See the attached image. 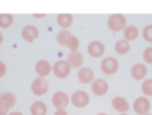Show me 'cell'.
Here are the masks:
<instances>
[{
    "label": "cell",
    "mask_w": 152,
    "mask_h": 115,
    "mask_svg": "<svg viewBox=\"0 0 152 115\" xmlns=\"http://www.w3.org/2000/svg\"><path fill=\"white\" fill-rule=\"evenodd\" d=\"M121 115H127V114H121Z\"/></svg>",
    "instance_id": "obj_34"
},
{
    "label": "cell",
    "mask_w": 152,
    "mask_h": 115,
    "mask_svg": "<svg viewBox=\"0 0 152 115\" xmlns=\"http://www.w3.org/2000/svg\"><path fill=\"white\" fill-rule=\"evenodd\" d=\"M77 78H78V81L83 83V84H92V83L95 81V72H93V69H90V68L81 66V68L78 69V72H77Z\"/></svg>",
    "instance_id": "obj_8"
},
{
    "label": "cell",
    "mask_w": 152,
    "mask_h": 115,
    "mask_svg": "<svg viewBox=\"0 0 152 115\" xmlns=\"http://www.w3.org/2000/svg\"><path fill=\"white\" fill-rule=\"evenodd\" d=\"M115 52L118 55H126L130 52V41L127 40H118L115 43Z\"/></svg>",
    "instance_id": "obj_19"
},
{
    "label": "cell",
    "mask_w": 152,
    "mask_h": 115,
    "mask_svg": "<svg viewBox=\"0 0 152 115\" xmlns=\"http://www.w3.org/2000/svg\"><path fill=\"white\" fill-rule=\"evenodd\" d=\"M146 115H151V114H146Z\"/></svg>",
    "instance_id": "obj_35"
},
{
    "label": "cell",
    "mask_w": 152,
    "mask_h": 115,
    "mask_svg": "<svg viewBox=\"0 0 152 115\" xmlns=\"http://www.w3.org/2000/svg\"><path fill=\"white\" fill-rule=\"evenodd\" d=\"M48 89H49V83H48L46 78L39 77V78H36V80L31 83V92H33L36 96H43V95L48 92Z\"/></svg>",
    "instance_id": "obj_5"
},
{
    "label": "cell",
    "mask_w": 152,
    "mask_h": 115,
    "mask_svg": "<svg viewBox=\"0 0 152 115\" xmlns=\"http://www.w3.org/2000/svg\"><path fill=\"white\" fill-rule=\"evenodd\" d=\"M143 59H145L146 63H152V46L146 47L143 50Z\"/></svg>",
    "instance_id": "obj_26"
},
{
    "label": "cell",
    "mask_w": 152,
    "mask_h": 115,
    "mask_svg": "<svg viewBox=\"0 0 152 115\" xmlns=\"http://www.w3.org/2000/svg\"><path fill=\"white\" fill-rule=\"evenodd\" d=\"M34 16H36V18H45V15H43V13H39V15H37V13H34Z\"/></svg>",
    "instance_id": "obj_31"
},
{
    "label": "cell",
    "mask_w": 152,
    "mask_h": 115,
    "mask_svg": "<svg viewBox=\"0 0 152 115\" xmlns=\"http://www.w3.org/2000/svg\"><path fill=\"white\" fill-rule=\"evenodd\" d=\"M71 102V98L65 93V92H56L52 96V103L56 109H65Z\"/></svg>",
    "instance_id": "obj_3"
},
{
    "label": "cell",
    "mask_w": 152,
    "mask_h": 115,
    "mask_svg": "<svg viewBox=\"0 0 152 115\" xmlns=\"http://www.w3.org/2000/svg\"><path fill=\"white\" fill-rule=\"evenodd\" d=\"M13 24V16L10 13H0V27L1 28H9Z\"/></svg>",
    "instance_id": "obj_22"
},
{
    "label": "cell",
    "mask_w": 152,
    "mask_h": 115,
    "mask_svg": "<svg viewBox=\"0 0 152 115\" xmlns=\"http://www.w3.org/2000/svg\"><path fill=\"white\" fill-rule=\"evenodd\" d=\"M87 53L92 58H101L105 53V46L102 44L101 41H92L87 46Z\"/></svg>",
    "instance_id": "obj_11"
},
{
    "label": "cell",
    "mask_w": 152,
    "mask_h": 115,
    "mask_svg": "<svg viewBox=\"0 0 152 115\" xmlns=\"http://www.w3.org/2000/svg\"><path fill=\"white\" fill-rule=\"evenodd\" d=\"M0 99L9 106V108H13L16 105V96L12 93V92H4L0 95Z\"/></svg>",
    "instance_id": "obj_20"
},
{
    "label": "cell",
    "mask_w": 152,
    "mask_h": 115,
    "mask_svg": "<svg viewBox=\"0 0 152 115\" xmlns=\"http://www.w3.org/2000/svg\"><path fill=\"white\" fill-rule=\"evenodd\" d=\"M92 92H93L96 96L106 95V93H108V83H106L105 80H101V78L95 80V81L92 83Z\"/></svg>",
    "instance_id": "obj_13"
},
{
    "label": "cell",
    "mask_w": 152,
    "mask_h": 115,
    "mask_svg": "<svg viewBox=\"0 0 152 115\" xmlns=\"http://www.w3.org/2000/svg\"><path fill=\"white\" fill-rule=\"evenodd\" d=\"M39 37V30L34 25H25L22 30V39L28 43H33L36 39Z\"/></svg>",
    "instance_id": "obj_10"
},
{
    "label": "cell",
    "mask_w": 152,
    "mask_h": 115,
    "mask_svg": "<svg viewBox=\"0 0 152 115\" xmlns=\"http://www.w3.org/2000/svg\"><path fill=\"white\" fill-rule=\"evenodd\" d=\"M71 102H72V105L77 106V108H86V106L89 105V102H90V98H89V95H87L86 92L77 90V92L72 93Z\"/></svg>",
    "instance_id": "obj_4"
},
{
    "label": "cell",
    "mask_w": 152,
    "mask_h": 115,
    "mask_svg": "<svg viewBox=\"0 0 152 115\" xmlns=\"http://www.w3.org/2000/svg\"><path fill=\"white\" fill-rule=\"evenodd\" d=\"M31 115H46L48 114V106L43 102H34L30 108Z\"/></svg>",
    "instance_id": "obj_17"
},
{
    "label": "cell",
    "mask_w": 152,
    "mask_h": 115,
    "mask_svg": "<svg viewBox=\"0 0 152 115\" xmlns=\"http://www.w3.org/2000/svg\"><path fill=\"white\" fill-rule=\"evenodd\" d=\"M7 115H22L21 112H16V111H12V112H9Z\"/></svg>",
    "instance_id": "obj_30"
},
{
    "label": "cell",
    "mask_w": 152,
    "mask_h": 115,
    "mask_svg": "<svg viewBox=\"0 0 152 115\" xmlns=\"http://www.w3.org/2000/svg\"><path fill=\"white\" fill-rule=\"evenodd\" d=\"M149 109H151V102L148 100V98H137L133 103V111L139 115H146L149 114Z\"/></svg>",
    "instance_id": "obj_6"
},
{
    "label": "cell",
    "mask_w": 152,
    "mask_h": 115,
    "mask_svg": "<svg viewBox=\"0 0 152 115\" xmlns=\"http://www.w3.org/2000/svg\"><path fill=\"white\" fill-rule=\"evenodd\" d=\"M66 47L69 49V52H78V47H80V40L75 37V36H71Z\"/></svg>",
    "instance_id": "obj_23"
},
{
    "label": "cell",
    "mask_w": 152,
    "mask_h": 115,
    "mask_svg": "<svg viewBox=\"0 0 152 115\" xmlns=\"http://www.w3.org/2000/svg\"><path fill=\"white\" fill-rule=\"evenodd\" d=\"M98 115H106V114H98Z\"/></svg>",
    "instance_id": "obj_33"
},
{
    "label": "cell",
    "mask_w": 152,
    "mask_h": 115,
    "mask_svg": "<svg viewBox=\"0 0 152 115\" xmlns=\"http://www.w3.org/2000/svg\"><path fill=\"white\" fill-rule=\"evenodd\" d=\"M36 72H37L39 77L45 78L46 75H49L52 72V65L46 59H42V60H39V62L36 63Z\"/></svg>",
    "instance_id": "obj_12"
},
{
    "label": "cell",
    "mask_w": 152,
    "mask_h": 115,
    "mask_svg": "<svg viewBox=\"0 0 152 115\" xmlns=\"http://www.w3.org/2000/svg\"><path fill=\"white\" fill-rule=\"evenodd\" d=\"M4 74H6V65H4V63L0 60V78H1Z\"/></svg>",
    "instance_id": "obj_28"
},
{
    "label": "cell",
    "mask_w": 152,
    "mask_h": 115,
    "mask_svg": "<svg viewBox=\"0 0 152 115\" xmlns=\"http://www.w3.org/2000/svg\"><path fill=\"white\" fill-rule=\"evenodd\" d=\"M71 36H72V34H71L68 30H64V31H61V33L56 36V41H58L61 46H65V47H66V44H68Z\"/></svg>",
    "instance_id": "obj_21"
},
{
    "label": "cell",
    "mask_w": 152,
    "mask_h": 115,
    "mask_svg": "<svg viewBox=\"0 0 152 115\" xmlns=\"http://www.w3.org/2000/svg\"><path fill=\"white\" fill-rule=\"evenodd\" d=\"M142 92L145 96H152V80H145L142 84Z\"/></svg>",
    "instance_id": "obj_24"
},
{
    "label": "cell",
    "mask_w": 152,
    "mask_h": 115,
    "mask_svg": "<svg viewBox=\"0 0 152 115\" xmlns=\"http://www.w3.org/2000/svg\"><path fill=\"white\" fill-rule=\"evenodd\" d=\"M56 21H58V24H59L62 28H68V27L72 25L74 18H72V15H69V13H61V15H58Z\"/></svg>",
    "instance_id": "obj_16"
},
{
    "label": "cell",
    "mask_w": 152,
    "mask_h": 115,
    "mask_svg": "<svg viewBox=\"0 0 152 115\" xmlns=\"http://www.w3.org/2000/svg\"><path fill=\"white\" fill-rule=\"evenodd\" d=\"M1 41H3V36H1V33H0V44H1Z\"/></svg>",
    "instance_id": "obj_32"
},
{
    "label": "cell",
    "mask_w": 152,
    "mask_h": 115,
    "mask_svg": "<svg viewBox=\"0 0 152 115\" xmlns=\"http://www.w3.org/2000/svg\"><path fill=\"white\" fill-rule=\"evenodd\" d=\"M101 69L102 72L111 75V74H115L118 71V60L115 58H105L101 62Z\"/></svg>",
    "instance_id": "obj_7"
},
{
    "label": "cell",
    "mask_w": 152,
    "mask_h": 115,
    "mask_svg": "<svg viewBox=\"0 0 152 115\" xmlns=\"http://www.w3.org/2000/svg\"><path fill=\"white\" fill-rule=\"evenodd\" d=\"M66 60L71 65V68H81L83 62H84V58L80 52H69V55L66 56Z\"/></svg>",
    "instance_id": "obj_15"
},
{
    "label": "cell",
    "mask_w": 152,
    "mask_h": 115,
    "mask_svg": "<svg viewBox=\"0 0 152 115\" xmlns=\"http://www.w3.org/2000/svg\"><path fill=\"white\" fill-rule=\"evenodd\" d=\"M52 72L58 77V78H66L71 72V65L68 63V60H56L52 66Z\"/></svg>",
    "instance_id": "obj_2"
},
{
    "label": "cell",
    "mask_w": 152,
    "mask_h": 115,
    "mask_svg": "<svg viewBox=\"0 0 152 115\" xmlns=\"http://www.w3.org/2000/svg\"><path fill=\"white\" fill-rule=\"evenodd\" d=\"M127 27V19L124 15L121 13H112L109 18H108V28L114 33H118V31H124Z\"/></svg>",
    "instance_id": "obj_1"
},
{
    "label": "cell",
    "mask_w": 152,
    "mask_h": 115,
    "mask_svg": "<svg viewBox=\"0 0 152 115\" xmlns=\"http://www.w3.org/2000/svg\"><path fill=\"white\" fill-rule=\"evenodd\" d=\"M111 103H112V108H114L117 112H120V114H126V112L130 109V105H129V102H127L124 98H121V96H117V98H114Z\"/></svg>",
    "instance_id": "obj_9"
},
{
    "label": "cell",
    "mask_w": 152,
    "mask_h": 115,
    "mask_svg": "<svg viewBox=\"0 0 152 115\" xmlns=\"http://www.w3.org/2000/svg\"><path fill=\"white\" fill-rule=\"evenodd\" d=\"M55 115H68V114H66V111H65V109H56Z\"/></svg>",
    "instance_id": "obj_29"
},
{
    "label": "cell",
    "mask_w": 152,
    "mask_h": 115,
    "mask_svg": "<svg viewBox=\"0 0 152 115\" xmlns=\"http://www.w3.org/2000/svg\"><path fill=\"white\" fill-rule=\"evenodd\" d=\"M142 36H143V39H145L148 43H152V24L146 25V27L143 28V33H142Z\"/></svg>",
    "instance_id": "obj_25"
},
{
    "label": "cell",
    "mask_w": 152,
    "mask_h": 115,
    "mask_svg": "<svg viewBox=\"0 0 152 115\" xmlns=\"http://www.w3.org/2000/svg\"><path fill=\"white\" fill-rule=\"evenodd\" d=\"M123 34H124V40L132 41V40L137 39V36H139V30H137L136 27H133V25H127L126 30L123 31Z\"/></svg>",
    "instance_id": "obj_18"
},
{
    "label": "cell",
    "mask_w": 152,
    "mask_h": 115,
    "mask_svg": "<svg viewBox=\"0 0 152 115\" xmlns=\"http://www.w3.org/2000/svg\"><path fill=\"white\" fill-rule=\"evenodd\" d=\"M146 74H148V68L143 65V63H136V65H133V68H132V78L133 80H143L145 77H146Z\"/></svg>",
    "instance_id": "obj_14"
},
{
    "label": "cell",
    "mask_w": 152,
    "mask_h": 115,
    "mask_svg": "<svg viewBox=\"0 0 152 115\" xmlns=\"http://www.w3.org/2000/svg\"><path fill=\"white\" fill-rule=\"evenodd\" d=\"M9 109H10V108L0 99V115H7L9 114Z\"/></svg>",
    "instance_id": "obj_27"
}]
</instances>
